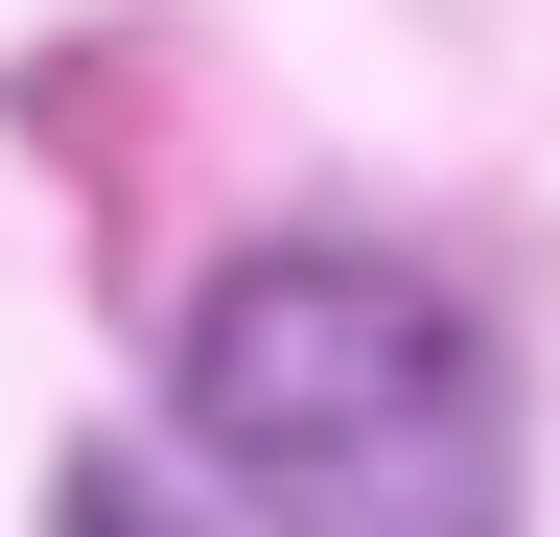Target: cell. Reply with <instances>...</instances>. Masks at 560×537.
I'll use <instances>...</instances> for the list:
<instances>
[{
  "label": "cell",
  "mask_w": 560,
  "mask_h": 537,
  "mask_svg": "<svg viewBox=\"0 0 560 537\" xmlns=\"http://www.w3.org/2000/svg\"><path fill=\"white\" fill-rule=\"evenodd\" d=\"M187 444L234 467L280 537H467V467H490V351L420 257H350V234H280V257H210L187 327Z\"/></svg>",
  "instance_id": "1"
},
{
  "label": "cell",
  "mask_w": 560,
  "mask_h": 537,
  "mask_svg": "<svg viewBox=\"0 0 560 537\" xmlns=\"http://www.w3.org/2000/svg\"><path fill=\"white\" fill-rule=\"evenodd\" d=\"M47 537H210V514H164L140 444H70V467H47Z\"/></svg>",
  "instance_id": "2"
}]
</instances>
